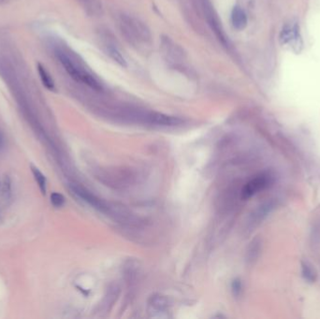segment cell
I'll return each mask as SVG.
<instances>
[{
  "mask_svg": "<svg viewBox=\"0 0 320 319\" xmlns=\"http://www.w3.org/2000/svg\"><path fill=\"white\" fill-rule=\"evenodd\" d=\"M56 55L65 70L69 73V76L74 81L85 84L97 91H100L102 89V86L98 82V80L89 70H87L80 62L73 59V57L69 56L67 52L61 50L56 51Z\"/></svg>",
  "mask_w": 320,
  "mask_h": 319,
  "instance_id": "6da1fadb",
  "label": "cell"
},
{
  "mask_svg": "<svg viewBox=\"0 0 320 319\" xmlns=\"http://www.w3.org/2000/svg\"><path fill=\"white\" fill-rule=\"evenodd\" d=\"M269 183H270V177L268 175L260 174L246 183V185L242 189V198L245 199L251 198L252 196L260 192V190L266 188Z\"/></svg>",
  "mask_w": 320,
  "mask_h": 319,
  "instance_id": "7a4b0ae2",
  "label": "cell"
},
{
  "mask_svg": "<svg viewBox=\"0 0 320 319\" xmlns=\"http://www.w3.org/2000/svg\"><path fill=\"white\" fill-rule=\"evenodd\" d=\"M122 25H124V27L126 29L125 31L126 34L129 36V38H131L133 41L137 42L138 38L143 41L146 39H150V34L148 30H146L145 26L139 24L138 21L128 19L127 21H124Z\"/></svg>",
  "mask_w": 320,
  "mask_h": 319,
  "instance_id": "3957f363",
  "label": "cell"
},
{
  "mask_svg": "<svg viewBox=\"0 0 320 319\" xmlns=\"http://www.w3.org/2000/svg\"><path fill=\"white\" fill-rule=\"evenodd\" d=\"M71 189L78 196L79 198H82L85 201H87L88 204H90L91 206L97 209L98 211L106 212L108 210V208L105 207V205L98 198H95L94 195L89 193L87 190L84 189V188L80 187L78 185H74V184L71 185Z\"/></svg>",
  "mask_w": 320,
  "mask_h": 319,
  "instance_id": "277c9868",
  "label": "cell"
},
{
  "mask_svg": "<svg viewBox=\"0 0 320 319\" xmlns=\"http://www.w3.org/2000/svg\"><path fill=\"white\" fill-rule=\"evenodd\" d=\"M281 41L283 44H286L288 46H298L299 42L301 41L299 30L297 26H287L283 28V31L281 33Z\"/></svg>",
  "mask_w": 320,
  "mask_h": 319,
  "instance_id": "5b68a950",
  "label": "cell"
},
{
  "mask_svg": "<svg viewBox=\"0 0 320 319\" xmlns=\"http://www.w3.org/2000/svg\"><path fill=\"white\" fill-rule=\"evenodd\" d=\"M230 22L236 30H242L247 26L246 13L240 6H235L231 10Z\"/></svg>",
  "mask_w": 320,
  "mask_h": 319,
  "instance_id": "8992f818",
  "label": "cell"
},
{
  "mask_svg": "<svg viewBox=\"0 0 320 319\" xmlns=\"http://www.w3.org/2000/svg\"><path fill=\"white\" fill-rule=\"evenodd\" d=\"M147 119L151 124H155L158 126H177L182 123V120L176 117L168 116L162 113H150L148 115Z\"/></svg>",
  "mask_w": 320,
  "mask_h": 319,
  "instance_id": "52a82bcc",
  "label": "cell"
},
{
  "mask_svg": "<svg viewBox=\"0 0 320 319\" xmlns=\"http://www.w3.org/2000/svg\"><path fill=\"white\" fill-rule=\"evenodd\" d=\"M37 70H38V73L40 75L41 81H42L44 87L47 88L50 91H54L55 90V84H54V81L51 76V74L48 72V70L45 69V67L43 66L41 63H38Z\"/></svg>",
  "mask_w": 320,
  "mask_h": 319,
  "instance_id": "ba28073f",
  "label": "cell"
},
{
  "mask_svg": "<svg viewBox=\"0 0 320 319\" xmlns=\"http://www.w3.org/2000/svg\"><path fill=\"white\" fill-rule=\"evenodd\" d=\"M105 48H106L107 53L110 55V57L113 61H115L122 67H127V61L125 59V57L122 55L121 52L118 50V48L116 46H114L113 44H106Z\"/></svg>",
  "mask_w": 320,
  "mask_h": 319,
  "instance_id": "9c48e42d",
  "label": "cell"
},
{
  "mask_svg": "<svg viewBox=\"0 0 320 319\" xmlns=\"http://www.w3.org/2000/svg\"><path fill=\"white\" fill-rule=\"evenodd\" d=\"M31 172L34 176L35 181L37 182L41 192L45 195L47 191V180L44 173H42L37 167L31 165Z\"/></svg>",
  "mask_w": 320,
  "mask_h": 319,
  "instance_id": "30bf717a",
  "label": "cell"
},
{
  "mask_svg": "<svg viewBox=\"0 0 320 319\" xmlns=\"http://www.w3.org/2000/svg\"><path fill=\"white\" fill-rule=\"evenodd\" d=\"M303 275L309 282H313L316 279V273L308 263H303Z\"/></svg>",
  "mask_w": 320,
  "mask_h": 319,
  "instance_id": "8fae6325",
  "label": "cell"
},
{
  "mask_svg": "<svg viewBox=\"0 0 320 319\" xmlns=\"http://www.w3.org/2000/svg\"><path fill=\"white\" fill-rule=\"evenodd\" d=\"M51 202L54 207L60 208L65 204V198L60 193L53 192L51 195Z\"/></svg>",
  "mask_w": 320,
  "mask_h": 319,
  "instance_id": "7c38bea8",
  "label": "cell"
},
{
  "mask_svg": "<svg viewBox=\"0 0 320 319\" xmlns=\"http://www.w3.org/2000/svg\"><path fill=\"white\" fill-rule=\"evenodd\" d=\"M2 143H3V138H2V136L0 134V147L2 146Z\"/></svg>",
  "mask_w": 320,
  "mask_h": 319,
  "instance_id": "4fadbf2b",
  "label": "cell"
},
{
  "mask_svg": "<svg viewBox=\"0 0 320 319\" xmlns=\"http://www.w3.org/2000/svg\"><path fill=\"white\" fill-rule=\"evenodd\" d=\"M3 223V217H2V215H1V212H0V225Z\"/></svg>",
  "mask_w": 320,
  "mask_h": 319,
  "instance_id": "5bb4252c",
  "label": "cell"
}]
</instances>
